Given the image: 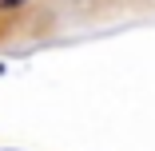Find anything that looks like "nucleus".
I'll return each mask as SVG.
<instances>
[{
  "label": "nucleus",
  "instance_id": "nucleus-1",
  "mask_svg": "<svg viewBox=\"0 0 155 151\" xmlns=\"http://www.w3.org/2000/svg\"><path fill=\"white\" fill-rule=\"evenodd\" d=\"M16 4H24V0H0V8H16Z\"/></svg>",
  "mask_w": 155,
  "mask_h": 151
}]
</instances>
